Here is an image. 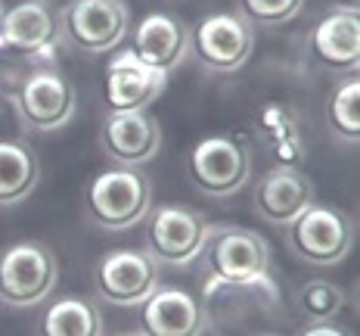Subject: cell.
<instances>
[{
    "instance_id": "6da1fadb",
    "label": "cell",
    "mask_w": 360,
    "mask_h": 336,
    "mask_svg": "<svg viewBox=\"0 0 360 336\" xmlns=\"http://www.w3.org/2000/svg\"><path fill=\"white\" fill-rule=\"evenodd\" d=\"M202 293L214 296L217 290H267L270 280V246L261 234L239 224H208L202 246Z\"/></svg>"
},
{
    "instance_id": "7a4b0ae2",
    "label": "cell",
    "mask_w": 360,
    "mask_h": 336,
    "mask_svg": "<svg viewBox=\"0 0 360 336\" xmlns=\"http://www.w3.org/2000/svg\"><path fill=\"white\" fill-rule=\"evenodd\" d=\"M153 209V184L140 168H103L84 190V215L103 230H127Z\"/></svg>"
},
{
    "instance_id": "3957f363",
    "label": "cell",
    "mask_w": 360,
    "mask_h": 336,
    "mask_svg": "<svg viewBox=\"0 0 360 336\" xmlns=\"http://www.w3.org/2000/svg\"><path fill=\"white\" fill-rule=\"evenodd\" d=\"M186 178L205 197L227 199L252 181V149L236 134H208L186 156Z\"/></svg>"
},
{
    "instance_id": "277c9868",
    "label": "cell",
    "mask_w": 360,
    "mask_h": 336,
    "mask_svg": "<svg viewBox=\"0 0 360 336\" xmlns=\"http://www.w3.org/2000/svg\"><path fill=\"white\" fill-rule=\"evenodd\" d=\"M10 100L28 131H59L75 118L78 94L56 66H32L13 85Z\"/></svg>"
},
{
    "instance_id": "5b68a950",
    "label": "cell",
    "mask_w": 360,
    "mask_h": 336,
    "mask_svg": "<svg viewBox=\"0 0 360 336\" xmlns=\"http://www.w3.org/2000/svg\"><path fill=\"white\" fill-rule=\"evenodd\" d=\"M59 283V261L47 243L19 240L0 252V302L10 309H34Z\"/></svg>"
},
{
    "instance_id": "8992f818",
    "label": "cell",
    "mask_w": 360,
    "mask_h": 336,
    "mask_svg": "<svg viewBox=\"0 0 360 336\" xmlns=\"http://www.w3.org/2000/svg\"><path fill=\"white\" fill-rule=\"evenodd\" d=\"M286 243L292 256L307 265H339L354 246V228L342 209L314 203L286 224Z\"/></svg>"
},
{
    "instance_id": "52a82bcc",
    "label": "cell",
    "mask_w": 360,
    "mask_h": 336,
    "mask_svg": "<svg viewBox=\"0 0 360 336\" xmlns=\"http://www.w3.org/2000/svg\"><path fill=\"white\" fill-rule=\"evenodd\" d=\"M56 13L47 0H19L0 19V56L13 63L50 66L56 59Z\"/></svg>"
},
{
    "instance_id": "ba28073f",
    "label": "cell",
    "mask_w": 360,
    "mask_h": 336,
    "mask_svg": "<svg viewBox=\"0 0 360 336\" xmlns=\"http://www.w3.org/2000/svg\"><path fill=\"white\" fill-rule=\"evenodd\" d=\"M63 37L84 54H109L131 32V10L124 0H69L59 10Z\"/></svg>"
},
{
    "instance_id": "9c48e42d",
    "label": "cell",
    "mask_w": 360,
    "mask_h": 336,
    "mask_svg": "<svg viewBox=\"0 0 360 336\" xmlns=\"http://www.w3.org/2000/svg\"><path fill=\"white\" fill-rule=\"evenodd\" d=\"M94 283L100 299H106L109 305L140 309L159 290V261L146 249H112L96 261Z\"/></svg>"
},
{
    "instance_id": "30bf717a",
    "label": "cell",
    "mask_w": 360,
    "mask_h": 336,
    "mask_svg": "<svg viewBox=\"0 0 360 336\" xmlns=\"http://www.w3.org/2000/svg\"><path fill=\"white\" fill-rule=\"evenodd\" d=\"M190 50L205 72L233 75L255 54V28L239 13H212L190 32Z\"/></svg>"
},
{
    "instance_id": "8fae6325",
    "label": "cell",
    "mask_w": 360,
    "mask_h": 336,
    "mask_svg": "<svg viewBox=\"0 0 360 336\" xmlns=\"http://www.w3.org/2000/svg\"><path fill=\"white\" fill-rule=\"evenodd\" d=\"M208 221L205 215L196 212L193 206H159L149 209V228H146V252L155 261L184 268L199 259L205 246Z\"/></svg>"
},
{
    "instance_id": "7c38bea8",
    "label": "cell",
    "mask_w": 360,
    "mask_h": 336,
    "mask_svg": "<svg viewBox=\"0 0 360 336\" xmlns=\"http://www.w3.org/2000/svg\"><path fill=\"white\" fill-rule=\"evenodd\" d=\"M100 147L115 166L140 168L162 149V125L149 112H109L100 125Z\"/></svg>"
},
{
    "instance_id": "4fadbf2b",
    "label": "cell",
    "mask_w": 360,
    "mask_h": 336,
    "mask_svg": "<svg viewBox=\"0 0 360 336\" xmlns=\"http://www.w3.org/2000/svg\"><path fill=\"white\" fill-rule=\"evenodd\" d=\"M314 203H317L314 184L298 166H274L255 181V197H252L255 212H258V218L276 224V228L292 224Z\"/></svg>"
},
{
    "instance_id": "5bb4252c",
    "label": "cell",
    "mask_w": 360,
    "mask_h": 336,
    "mask_svg": "<svg viewBox=\"0 0 360 336\" xmlns=\"http://www.w3.org/2000/svg\"><path fill=\"white\" fill-rule=\"evenodd\" d=\"M131 50L149 69L171 75L190 56V28L171 13H146L131 32Z\"/></svg>"
},
{
    "instance_id": "9a60e30c",
    "label": "cell",
    "mask_w": 360,
    "mask_h": 336,
    "mask_svg": "<svg viewBox=\"0 0 360 336\" xmlns=\"http://www.w3.org/2000/svg\"><path fill=\"white\" fill-rule=\"evenodd\" d=\"M168 85V75L143 66L131 50H118L106 63V85L103 100L109 112H146Z\"/></svg>"
},
{
    "instance_id": "2e32d148",
    "label": "cell",
    "mask_w": 360,
    "mask_h": 336,
    "mask_svg": "<svg viewBox=\"0 0 360 336\" xmlns=\"http://www.w3.org/2000/svg\"><path fill=\"white\" fill-rule=\"evenodd\" d=\"M314 63H320L326 72L357 75L360 63V19L357 6H335L314 25L307 37Z\"/></svg>"
},
{
    "instance_id": "e0dca14e",
    "label": "cell",
    "mask_w": 360,
    "mask_h": 336,
    "mask_svg": "<svg viewBox=\"0 0 360 336\" xmlns=\"http://www.w3.org/2000/svg\"><path fill=\"white\" fill-rule=\"evenodd\" d=\"M205 327V305L180 287H159L140 305V333L143 336H202Z\"/></svg>"
},
{
    "instance_id": "ac0fdd59",
    "label": "cell",
    "mask_w": 360,
    "mask_h": 336,
    "mask_svg": "<svg viewBox=\"0 0 360 336\" xmlns=\"http://www.w3.org/2000/svg\"><path fill=\"white\" fill-rule=\"evenodd\" d=\"M255 137H258V144L264 147V153L276 166H298L307 153L295 109L283 100H267L258 109V116H255Z\"/></svg>"
},
{
    "instance_id": "d6986e66",
    "label": "cell",
    "mask_w": 360,
    "mask_h": 336,
    "mask_svg": "<svg viewBox=\"0 0 360 336\" xmlns=\"http://www.w3.org/2000/svg\"><path fill=\"white\" fill-rule=\"evenodd\" d=\"M41 181V162L25 140H0V206H19Z\"/></svg>"
},
{
    "instance_id": "ffe728a7",
    "label": "cell",
    "mask_w": 360,
    "mask_h": 336,
    "mask_svg": "<svg viewBox=\"0 0 360 336\" xmlns=\"http://www.w3.org/2000/svg\"><path fill=\"white\" fill-rule=\"evenodd\" d=\"M37 336H103V315L84 296H63L41 315Z\"/></svg>"
},
{
    "instance_id": "44dd1931",
    "label": "cell",
    "mask_w": 360,
    "mask_h": 336,
    "mask_svg": "<svg viewBox=\"0 0 360 336\" xmlns=\"http://www.w3.org/2000/svg\"><path fill=\"white\" fill-rule=\"evenodd\" d=\"M345 302H348L345 290L339 287V283L326 280V278L307 280V283L298 287V293H295L298 311H302L311 324H329V321L345 309Z\"/></svg>"
},
{
    "instance_id": "7402d4cb",
    "label": "cell",
    "mask_w": 360,
    "mask_h": 336,
    "mask_svg": "<svg viewBox=\"0 0 360 336\" xmlns=\"http://www.w3.org/2000/svg\"><path fill=\"white\" fill-rule=\"evenodd\" d=\"M326 122L335 137L357 144L360 137V78L357 75H345L342 85L335 87L326 109Z\"/></svg>"
},
{
    "instance_id": "603a6c76",
    "label": "cell",
    "mask_w": 360,
    "mask_h": 336,
    "mask_svg": "<svg viewBox=\"0 0 360 336\" xmlns=\"http://www.w3.org/2000/svg\"><path fill=\"white\" fill-rule=\"evenodd\" d=\"M304 10V0H239V16L249 25L276 28L286 25Z\"/></svg>"
},
{
    "instance_id": "cb8c5ba5",
    "label": "cell",
    "mask_w": 360,
    "mask_h": 336,
    "mask_svg": "<svg viewBox=\"0 0 360 336\" xmlns=\"http://www.w3.org/2000/svg\"><path fill=\"white\" fill-rule=\"evenodd\" d=\"M298 336H348V330H342V327H335L333 321H329V324H311V327H304V330H298Z\"/></svg>"
},
{
    "instance_id": "d4e9b609",
    "label": "cell",
    "mask_w": 360,
    "mask_h": 336,
    "mask_svg": "<svg viewBox=\"0 0 360 336\" xmlns=\"http://www.w3.org/2000/svg\"><path fill=\"white\" fill-rule=\"evenodd\" d=\"M4 13H6V6H4V0H0V19H4Z\"/></svg>"
},
{
    "instance_id": "484cf974",
    "label": "cell",
    "mask_w": 360,
    "mask_h": 336,
    "mask_svg": "<svg viewBox=\"0 0 360 336\" xmlns=\"http://www.w3.org/2000/svg\"><path fill=\"white\" fill-rule=\"evenodd\" d=\"M345 6H357V0H345Z\"/></svg>"
},
{
    "instance_id": "4316f807",
    "label": "cell",
    "mask_w": 360,
    "mask_h": 336,
    "mask_svg": "<svg viewBox=\"0 0 360 336\" xmlns=\"http://www.w3.org/2000/svg\"><path fill=\"white\" fill-rule=\"evenodd\" d=\"M258 336H283V333H270V330H267V333H258Z\"/></svg>"
},
{
    "instance_id": "83f0119b",
    "label": "cell",
    "mask_w": 360,
    "mask_h": 336,
    "mask_svg": "<svg viewBox=\"0 0 360 336\" xmlns=\"http://www.w3.org/2000/svg\"><path fill=\"white\" fill-rule=\"evenodd\" d=\"M118 336H143V333H118Z\"/></svg>"
}]
</instances>
